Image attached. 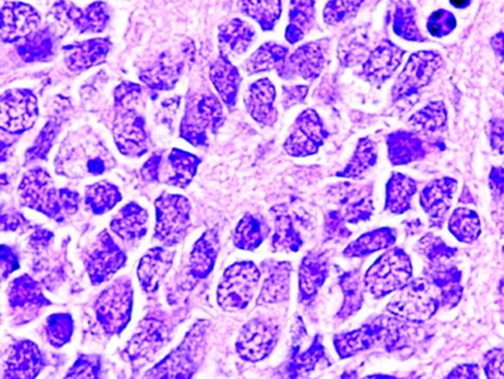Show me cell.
I'll return each instance as SVG.
<instances>
[{
	"instance_id": "obj_17",
	"label": "cell",
	"mask_w": 504,
	"mask_h": 379,
	"mask_svg": "<svg viewBox=\"0 0 504 379\" xmlns=\"http://www.w3.org/2000/svg\"><path fill=\"white\" fill-rule=\"evenodd\" d=\"M307 336L303 324H300L299 333L294 334L293 347L285 363L283 375L287 378H300L316 371L319 363H329L326 358L325 348L323 346L322 336L314 337L312 344L306 350H302V339ZM331 365V363H329Z\"/></svg>"
},
{
	"instance_id": "obj_35",
	"label": "cell",
	"mask_w": 504,
	"mask_h": 379,
	"mask_svg": "<svg viewBox=\"0 0 504 379\" xmlns=\"http://www.w3.org/2000/svg\"><path fill=\"white\" fill-rule=\"evenodd\" d=\"M377 145L370 138L358 141L356 150L345 168L337 173L339 178L360 179L377 164Z\"/></svg>"
},
{
	"instance_id": "obj_4",
	"label": "cell",
	"mask_w": 504,
	"mask_h": 379,
	"mask_svg": "<svg viewBox=\"0 0 504 379\" xmlns=\"http://www.w3.org/2000/svg\"><path fill=\"white\" fill-rule=\"evenodd\" d=\"M412 279L410 256L404 248H389L380 256L363 276L366 292L375 299H382L399 292Z\"/></svg>"
},
{
	"instance_id": "obj_54",
	"label": "cell",
	"mask_w": 504,
	"mask_h": 379,
	"mask_svg": "<svg viewBox=\"0 0 504 379\" xmlns=\"http://www.w3.org/2000/svg\"><path fill=\"white\" fill-rule=\"evenodd\" d=\"M307 94V87L296 86V87H284V101L283 105L285 109L297 105V104L304 103Z\"/></svg>"
},
{
	"instance_id": "obj_23",
	"label": "cell",
	"mask_w": 504,
	"mask_h": 379,
	"mask_svg": "<svg viewBox=\"0 0 504 379\" xmlns=\"http://www.w3.org/2000/svg\"><path fill=\"white\" fill-rule=\"evenodd\" d=\"M404 56V50L385 41L371 53L370 59L364 63L362 77L370 84L380 86L395 74Z\"/></svg>"
},
{
	"instance_id": "obj_10",
	"label": "cell",
	"mask_w": 504,
	"mask_h": 379,
	"mask_svg": "<svg viewBox=\"0 0 504 379\" xmlns=\"http://www.w3.org/2000/svg\"><path fill=\"white\" fill-rule=\"evenodd\" d=\"M442 65V56L434 50H420L412 55L392 87V101L399 103L417 95L430 84Z\"/></svg>"
},
{
	"instance_id": "obj_48",
	"label": "cell",
	"mask_w": 504,
	"mask_h": 379,
	"mask_svg": "<svg viewBox=\"0 0 504 379\" xmlns=\"http://www.w3.org/2000/svg\"><path fill=\"white\" fill-rule=\"evenodd\" d=\"M101 356L96 355H82L69 369L66 378H100Z\"/></svg>"
},
{
	"instance_id": "obj_56",
	"label": "cell",
	"mask_w": 504,
	"mask_h": 379,
	"mask_svg": "<svg viewBox=\"0 0 504 379\" xmlns=\"http://www.w3.org/2000/svg\"><path fill=\"white\" fill-rule=\"evenodd\" d=\"M446 378H480V367L477 365H458Z\"/></svg>"
},
{
	"instance_id": "obj_37",
	"label": "cell",
	"mask_w": 504,
	"mask_h": 379,
	"mask_svg": "<svg viewBox=\"0 0 504 379\" xmlns=\"http://www.w3.org/2000/svg\"><path fill=\"white\" fill-rule=\"evenodd\" d=\"M168 163L173 170V176L167 179V185H173V187L187 188L195 178L201 159L193 156V154L187 153V151L174 149L170 153Z\"/></svg>"
},
{
	"instance_id": "obj_39",
	"label": "cell",
	"mask_w": 504,
	"mask_h": 379,
	"mask_svg": "<svg viewBox=\"0 0 504 379\" xmlns=\"http://www.w3.org/2000/svg\"><path fill=\"white\" fill-rule=\"evenodd\" d=\"M290 25L287 37L290 43L299 42L306 36L316 21L314 0H297L290 13Z\"/></svg>"
},
{
	"instance_id": "obj_51",
	"label": "cell",
	"mask_w": 504,
	"mask_h": 379,
	"mask_svg": "<svg viewBox=\"0 0 504 379\" xmlns=\"http://www.w3.org/2000/svg\"><path fill=\"white\" fill-rule=\"evenodd\" d=\"M484 372L488 378H504V346L484 356Z\"/></svg>"
},
{
	"instance_id": "obj_46",
	"label": "cell",
	"mask_w": 504,
	"mask_h": 379,
	"mask_svg": "<svg viewBox=\"0 0 504 379\" xmlns=\"http://www.w3.org/2000/svg\"><path fill=\"white\" fill-rule=\"evenodd\" d=\"M492 193L493 218L496 223L504 224V169L494 167L490 175Z\"/></svg>"
},
{
	"instance_id": "obj_7",
	"label": "cell",
	"mask_w": 504,
	"mask_h": 379,
	"mask_svg": "<svg viewBox=\"0 0 504 379\" xmlns=\"http://www.w3.org/2000/svg\"><path fill=\"white\" fill-rule=\"evenodd\" d=\"M157 223L154 239L166 248H174L186 239L192 226V207L185 195L163 193L155 201Z\"/></svg>"
},
{
	"instance_id": "obj_20",
	"label": "cell",
	"mask_w": 504,
	"mask_h": 379,
	"mask_svg": "<svg viewBox=\"0 0 504 379\" xmlns=\"http://www.w3.org/2000/svg\"><path fill=\"white\" fill-rule=\"evenodd\" d=\"M458 187V182L450 176L430 182L420 192V204L429 217V224L433 229H442L445 223L446 214L452 205L453 197Z\"/></svg>"
},
{
	"instance_id": "obj_19",
	"label": "cell",
	"mask_w": 504,
	"mask_h": 379,
	"mask_svg": "<svg viewBox=\"0 0 504 379\" xmlns=\"http://www.w3.org/2000/svg\"><path fill=\"white\" fill-rule=\"evenodd\" d=\"M47 365L43 353L31 340H18L12 346L11 353L3 368V378H36Z\"/></svg>"
},
{
	"instance_id": "obj_32",
	"label": "cell",
	"mask_w": 504,
	"mask_h": 379,
	"mask_svg": "<svg viewBox=\"0 0 504 379\" xmlns=\"http://www.w3.org/2000/svg\"><path fill=\"white\" fill-rule=\"evenodd\" d=\"M338 285L344 292V302L339 309L335 319L339 321L348 320L356 315L362 308L366 287L360 270H352L344 273L338 277Z\"/></svg>"
},
{
	"instance_id": "obj_43",
	"label": "cell",
	"mask_w": 504,
	"mask_h": 379,
	"mask_svg": "<svg viewBox=\"0 0 504 379\" xmlns=\"http://www.w3.org/2000/svg\"><path fill=\"white\" fill-rule=\"evenodd\" d=\"M44 331L50 346L61 348L71 340L74 333V319L68 312L50 315L47 319Z\"/></svg>"
},
{
	"instance_id": "obj_6",
	"label": "cell",
	"mask_w": 504,
	"mask_h": 379,
	"mask_svg": "<svg viewBox=\"0 0 504 379\" xmlns=\"http://www.w3.org/2000/svg\"><path fill=\"white\" fill-rule=\"evenodd\" d=\"M134 290L126 276L119 277L100 293L95 302L97 321L107 336H117L128 327L133 312Z\"/></svg>"
},
{
	"instance_id": "obj_31",
	"label": "cell",
	"mask_w": 504,
	"mask_h": 379,
	"mask_svg": "<svg viewBox=\"0 0 504 379\" xmlns=\"http://www.w3.org/2000/svg\"><path fill=\"white\" fill-rule=\"evenodd\" d=\"M417 192V183L402 173H392L386 185L385 210L400 216L411 210V202Z\"/></svg>"
},
{
	"instance_id": "obj_18",
	"label": "cell",
	"mask_w": 504,
	"mask_h": 379,
	"mask_svg": "<svg viewBox=\"0 0 504 379\" xmlns=\"http://www.w3.org/2000/svg\"><path fill=\"white\" fill-rule=\"evenodd\" d=\"M335 189V199L341 207L342 214H344L345 222L360 223L367 222L372 217L373 207L372 194L373 185H353L350 183L339 185Z\"/></svg>"
},
{
	"instance_id": "obj_9",
	"label": "cell",
	"mask_w": 504,
	"mask_h": 379,
	"mask_svg": "<svg viewBox=\"0 0 504 379\" xmlns=\"http://www.w3.org/2000/svg\"><path fill=\"white\" fill-rule=\"evenodd\" d=\"M280 327L269 318H255L247 321L237 338L236 352L241 359L256 363L264 361L277 347Z\"/></svg>"
},
{
	"instance_id": "obj_53",
	"label": "cell",
	"mask_w": 504,
	"mask_h": 379,
	"mask_svg": "<svg viewBox=\"0 0 504 379\" xmlns=\"http://www.w3.org/2000/svg\"><path fill=\"white\" fill-rule=\"evenodd\" d=\"M161 163L160 154H155L151 157L147 163L144 164L142 169V176L145 182L155 183L160 181V168Z\"/></svg>"
},
{
	"instance_id": "obj_5",
	"label": "cell",
	"mask_w": 504,
	"mask_h": 379,
	"mask_svg": "<svg viewBox=\"0 0 504 379\" xmlns=\"http://www.w3.org/2000/svg\"><path fill=\"white\" fill-rule=\"evenodd\" d=\"M433 289L425 277L410 280L389 302L386 311L408 323H426L442 308L439 295H435Z\"/></svg>"
},
{
	"instance_id": "obj_28",
	"label": "cell",
	"mask_w": 504,
	"mask_h": 379,
	"mask_svg": "<svg viewBox=\"0 0 504 379\" xmlns=\"http://www.w3.org/2000/svg\"><path fill=\"white\" fill-rule=\"evenodd\" d=\"M275 87L269 80H260L252 85L246 100L247 110L260 125L271 126L277 122L278 113L274 107Z\"/></svg>"
},
{
	"instance_id": "obj_55",
	"label": "cell",
	"mask_w": 504,
	"mask_h": 379,
	"mask_svg": "<svg viewBox=\"0 0 504 379\" xmlns=\"http://www.w3.org/2000/svg\"><path fill=\"white\" fill-rule=\"evenodd\" d=\"M27 221L24 220L22 214L18 212H13V213H3L2 216V230H17L22 229V226H25Z\"/></svg>"
},
{
	"instance_id": "obj_41",
	"label": "cell",
	"mask_w": 504,
	"mask_h": 379,
	"mask_svg": "<svg viewBox=\"0 0 504 379\" xmlns=\"http://www.w3.org/2000/svg\"><path fill=\"white\" fill-rule=\"evenodd\" d=\"M395 33L410 42H425V37L420 33L417 25V13L414 6L408 3L400 2L396 6Z\"/></svg>"
},
{
	"instance_id": "obj_45",
	"label": "cell",
	"mask_w": 504,
	"mask_h": 379,
	"mask_svg": "<svg viewBox=\"0 0 504 379\" xmlns=\"http://www.w3.org/2000/svg\"><path fill=\"white\" fill-rule=\"evenodd\" d=\"M364 0H329L326 3L325 21L331 25H337L357 14Z\"/></svg>"
},
{
	"instance_id": "obj_29",
	"label": "cell",
	"mask_w": 504,
	"mask_h": 379,
	"mask_svg": "<svg viewBox=\"0 0 504 379\" xmlns=\"http://www.w3.org/2000/svg\"><path fill=\"white\" fill-rule=\"evenodd\" d=\"M275 221V232L271 239V248L277 252H298L303 248L302 235L298 232L293 218L285 205L271 208Z\"/></svg>"
},
{
	"instance_id": "obj_36",
	"label": "cell",
	"mask_w": 504,
	"mask_h": 379,
	"mask_svg": "<svg viewBox=\"0 0 504 379\" xmlns=\"http://www.w3.org/2000/svg\"><path fill=\"white\" fill-rule=\"evenodd\" d=\"M122 201L123 195L119 188L109 182H99L87 185V192H85V203L88 210L97 216L107 213Z\"/></svg>"
},
{
	"instance_id": "obj_34",
	"label": "cell",
	"mask_w": 504,
	"mask_h": 379,
	"mask_svg": "<svg viewBox=\"0 0 504 379\" xmlns=\"http://www.w3.org/2000/svg\"><path fill=\"white\" fill-rule=\"evenodd\" d=\"M293 71L289 77L299 75L306 80L314 81L318 78L325 68V57L320 43H309L297 50L290 59Z\"/></svg>"
},
{
	"instance_id": "obj_52",
	"label": "cell",
	"mask_w": 504,
	"mask_h": 379,
	"mask_svg": "<svg viewBox=\"0 0 504 379\" xmlns=\"http://www.w3.org/2000/svg\"><path fill=\"white\" fill-rule=\"evenodd\" d=\"M0 262H2L3 279H6L19 267V255L11 246L3 245L0 252Z\"/></svg>"
},
{
	"instance_id": "obj_21",
	"label": "cell",
	"mask_w": 504,
	"mask_h": 379,
	"mask_svg": "<svg viewBox=\"0 0 504 379\" xmlns=\"http://www.w3.org/2000/svg\"><path fill=\"white\" fill-rule=\"evenodd\" d=\"M329 276V256L325 251H309L299 267V302L310 305Z\"/></svg>"
},
{
	"instance_id": "obj_24",
	"label": "cell",
	"mask_w": 504,
	"mask_h": 379,
	"mask_svg": "<svg viewBox=\"0 0 504 379\" xmlns=\"http://www.w3.org/2000/svg\"><path fill=\"white\" fill-rule=\"evenodd\" d=\"M173 260L174 252L167 249L166 246L151 248L142 256L138 266V279L145 293L157 292L161 281L172 267Z\"/></svg>"
},
{
	"instance_id": "obj_11",
	"label": "cell",
	"mask_w": 504,
	"mask_h": 379,
	"mask_svg": "<svg viewBox=\"0 0 504 379\" xmlns=\"http://www.w3.org/2000/svg\"><path fill=\"white\" fill-rule=\"evenodd\" d=\"M125 264V252L111 239L107 230L96 237L85 257L88 277L95 286L109 281Z\"/></svg>"
},
{
	"instance_id": "obj_13",
	"label": "cell",
	"mask_w": 504,
	"mask_h": 379,
	"mask_svg": "<svg viewBox=\"0 0 504 379\" xmlns=\"http://www.w3.org/2000/svg\"><path fill=\"white\" fill-rule=\"evenodd\" d=\"M170 338L167 324L160 319L148 317L139 325V330L130 339L124 356L133 365H147L163 349Z\"/></svg>"
},
{
	"instance_id": "obj_44",
	"label": "cell",
	"mask_w": 504,
	"mask_h": 379,
	"mask_svg": "<svg viewBox=\"0 0 504 379\" xmlns=\"http://www.w3.org/2000/svg\"><path fill=\"white\" fill-rule=\"evenodd\" d=\"M417 254L423 256L427 262H436L443 260H453L458 255V248L446 245L443 239L434 235V233H426L415 246Z\"/></svg>"
},
{
	"instance_id": "obj_40",
	"label": "cell",
	"mask_w": 504,
	"mask_h": 379,
	"mask_svg": "<svg viewBox=\"0 0 504 379\" xmlns=\"http://www.w3.org/2000/svg\"><path fill=\"white\" fill-rule=\"evenodd\" d=\"M448 113L443 101H431L420 112L414 113L408 124L423 131L435 132L445 128Z\"/></svg>"
},
{
	"instance_id": "obj_3",
	"label": "cell",
	"mask_w": 504,
	"mask_h": 379,
	"mask_svg": "<svg viewBox=\"0 0 504 379\" xmlns=\"http://www.w3.org/2000/svg\"><path fill=\"white\" fill-rule=\"evenodd\" d=\"M208 321L199 320L187 333L185 340L163 361L147 372L145 378L188 379L197 374L208 342Z\"/></svg>"
},
{
	"instance_id": "obj_50",
	"label": "cell",
	"mask_w": 504,
	"mask_h": 379,
	"mask_svg": "<svg viewBox=\"0 0 504 379\" xmlns=\"http://www.w3.org/2000/svg\"><path fill=\"white\" fill-rule=\"evenodd\" d=\"M269 47H270L269 44L268 46L262 47V49L253 56V59H250V61L253 63V69H270L275 68V65L287 56V49L272 46V49L269 50Z\"/></svg>"
},
{
	"instance_id": "obj_15",
	"label": "cell",
	"mask_w": 504,
	"mask_h": 379,
	"mask_svg": "<svg viewBox=\"0 0 504 379\" xmlns=\"http://www.w3.org/2000/svg\"><path fill=\"white\" fill-rule=\"evenodd\" d=\"M37 119V103L33 95L24 91H9L2 100V129L11 134L30 131Z\"/></svg>"
},
{
	"instance_id": "obj_12",
	"label": "cell",
	"mask_w": 504,
	"mask_h": 379,
	"mask_svg": "<svg viewBox=\"0 0 504 379\" xmlns=\"http://www.w3.org/2000/svg\"><path fill=\"white\" fill-rule=\"evenodd\" d=\"M328 138L322 119L314 110H306L298 116L293 131L285 140L284 149L294 158H306L318 153Z\"/></svg>"
},
{
	"instance_id": "obj_16",
	"label": "cell",
	"mask_w": 504,
	"mask_h": 379,
	"mask_svg": "<svg viewBox=\"0 0 504 379\" xmlns=\"http://www.w3.org/2000/svg\"><path fill=\"white\" fill-rule=\"evenodd\" d=\"M452 260L427 262L424 277L439 293L443 309L450 311L459 304L463 296L462 273Z\"/></svg>"
},
{
	"instance_id": "obj_14",
	"label": "cell",
	"mask_w": 504,
	"mask_h": 379,
	"mask_svg": "<svg viewBox=\"0 0 504 379\" xmlns=\"http://www.w3.org/2000/svg\"><path fill=\"white\" fill-rule=\"evenodd\" d=\"M9 308L17 314L19 324H25L38 317L50 302L43 295L40 284L28 275L13 280L9 285Z\"/></svg>"
},
{
	"instance_id": "obj_57",
	"label": "cell",
	"mask_w": 504,
	"mask_h": 379,
	"mask_svg": "<svg viewBox=\"0 0 504 379\" xmlns=\"http://www.w3.org/2000/svg\"><path fill=\"white\" fill-rule=\"evenodd\" d=\"M53 233L50 232V230H38L36 232L32 235L30 239V243L32 248L40 249L43 248H47L50 245V242L52 241Z\"/></svg>"
},
{
	"instance_id": "obj_42",
	"label": "cell",
	"mask_w": 504,
	"mask_h": 379,
	"mask_svg": "<svg viewBox=\"0 0 504 379\" xmlns=\"http://www.w3.org/2000/svg\"><path fill=\"white\" fill-rule=\"evenodd\" d=\"M243 13L256 19L264 30H271L280 17V0H243Z\"/></svg>"
},
{
	"instance_id": "obj_1",
	"label": "cell",
	"mask_w": 504,
	"mask_h": 379,
	"mask_svg": "<svg viewBox=\"0 0 504 379\" xmlns=\"http://www.w3.org/2000/svg\"><path fill=\"white\" fill-rule=\"evenodd\" d=\"M412 324L394 315L382 314L356 330L337 334L333 338V344L341 359L352 358L377 347H382L388 353L401 352L410 339L408 331Z\"/></svg>"
},
{
	"instance_id": "obj_22",
	"label": "cell",
	"mask_w": 504,
	"mask_h": 379,
	"mask_svg": "<svg viewBox=\"0 0 504 379\" xmlns=\"http://www.w3.org/2000/svg\"><path fill=\"white\" fill-rule=\"evenodd\" d=\"M266 274L261 293L258 298V306L283 304L290 298V262L264 261L261 264Z\"/></svg>"
},
{
	"instance_id": "obj_38",
	"label": "cell",
	"mask_w": 504,
	"mask_h": 379,
	"mask_svg": "<svg viewBox=\"0 0 504 379\" xmlns=\"http://www.w3.org/2000/svg\"><path fill=\"white\" fill-rule=\"evenodd\" d=\"M448 229L459 242L473 243L481 232L480 217L468 208H456L450 216Z\"/></svg>"
},
{
	"instance_id": "obj_26",
	"label": "cell",
	"mask_w": 504,
	"mask_h": 379,
	"mask_svg": "<svg viewBox=\"0 0 504 379\" xmlns=\"http://www.w3.org/2000/svg\"><path fill=\"white\" fill-rule=\"evenodd\" d=\"M392 166H408L426 157V145L417 132L396 131L386 138Z\"/></svg>"
},
{
	"instance_id": "obj_25",
	"label": "cell",
	"mask_w": 504,
	"mask_h": 379,
	"mask_svg": "<svg viewBox=\"0 0 504 379\" xmlns=\"http://www.w3.org/2000/svg\"><path fill=\"white\" fill-rule=\"evenodd\" d=\"M149 214L142 205L130 202L117 212L110 229L125 243H136L147 236Z\"/></svg>"
},
{
	"instance_id": "obj_30",
	"label": "cell",
	"mask_w": 504,
	"mask_h": 379,
	"mask_svg": "<svg viewBox=\"0 0 504 379\" xmlns=\"http://www.w3.org/2000/svg\"><path fill=\"white\" fill-rule=\"evenodd\" d=\"M398 232L391 227H380L358 237L344 248V256L347 258H364L375 252L389 249L395 245Z\"/></svg>"
},
{
	"instance_id": "obj_2",
	"label": "cell",
	"mask_w": 504,
	"mask_h": 379,
	"mask_svg": "<svg viewBox=\"0 0 504 379\" xmlns=\"http://www.w3.org/2000/svg\"><path fill=\"white\" fill-rule=\"evenodd\" d=\"M21 204L40 212L56 222H65L66 216L75 214L81 197L71 189H57L46 169L36 167L28 170L19 185Z\"/></svg>"
},
{
	"instance_id": "obj_47",
	"label": "cell",
	"mask_w": 504,
	"mask_h": 379,
	"mask_svg": "<svg viewBox=\"0 0 504 379\" xmlns=\"http://www.w3.org/2000/svg\"><path fill=\"white\" fill-rule=\"evenodd\" d=\"M345 220L341 211L326 212L325 217V241L341 243L350 239L352 232L345 226Z\"/></svg>"
},
{
	"instance_id": "obj_33",
	"label": "cell",
	"mask_w": 504,
	"mask_h": 379,
	"mask_svg": "<svg viewBox=\"0 0 504 379\" xmlns=\"http://www.w3.org/2000/svg\"><path fill=\"white\" fill-rule=\"evenodd\" d=\"M270 227L260 214L246 213L234 232V245L243 251H255L268 239Z\"/></svg>"
},
{
	"instance_id": "obj_49",
	"label": "cell",
	"mask_w": 504,
	"mask_h": 379,
	"mask_svg": "<svg viewBox=\"0 0 504 379\" xmlns=\"http://www.w3.org/2000/svg\"><path fill=\"white\" fill-rule=\"evenodd\" d=\"M427 31L431 36L435 38H443L448 36L456 28V19L453 13L439 9L430 15L426 24Z\"/></svg>"
},
{
	"instance_id": "obj_58",
	"label": "cell",
	"mask_w": 504,
	"mask_h": 379,
	"mask_svg": "<svg viewBox=\"0 0 504 379\" xmlns=\"http://www.w3.org/2000/svg\"><path fill=\"white\" fill-rule=\"evenodd\" d=\"M472 0H450V5L456 9H464L471 5Z\"/></svg>"
},
{
	"instance_id": "obj_8",
	"label": "cell",
	"mask_w": 504,
	"mask_h": 379,
	"mask_svg": "<svg viewBox=\"0 0 504 379\" xmlns=\"http://www.w3.org/2000/svg\"><path fill=\"white\" fill-rule=\"evenodd\" d=\"M261 273L252 261H240L225 271L217 289V302L228 311H243L258 289Z\"/></svg>"
},
{
	"instance_id": "obj_27",
	"label": "cell",
	"mask_w": 504,
	"mask_h": 379,
	"mask_svg": "<svg viewBox=\"0 0 504 379\" xmlns=\"http://www.w3.org/2000/svg\"><path fill=\"white\" fill-rule=\"evenodd\" d=\"M220 251V239L217 229L206 230L192 249L189 258V273L197 280L207 279L214 271L215 260Z\"/></svg>"
}]
</instances>
